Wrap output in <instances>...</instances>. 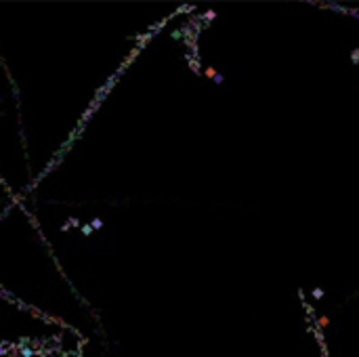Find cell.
I'll list each match as a JSON object with an SVG mask.
<instances>
[{
	"mask_svg": "<svg viewBox=\"0 0 359 357\" xmlns=\"http://www.w3.org/2000/svg\"><path fill=\"white\" fill-rule=\"evenodd\" d=\"M328 321H330L328 317H319V321H317V323H319L321 328H325V326H328Z\"/></svg>",
	"mask_w": 359,
	"mask_h": 357,
	"instance_id": "1",
	"label": "cell"
}]
</instances>
